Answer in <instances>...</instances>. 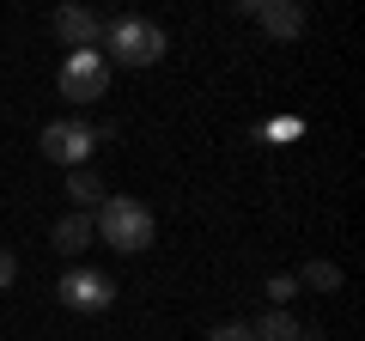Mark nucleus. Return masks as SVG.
<instances>
[{
	"mask_svg": "<svg viewBox=\"0 0 365 341\" xmlns=\"http://www.w3.org/2000/svg\"><path fill=\"white\" fill-rule=\"evenodd\" d=\"M49 31L67 43V55H79V49H98V43H104V19L91 13V6H55Z\"/></svg>",
	"mask_w": 365,
	"mask_h": 341,
	"instance_id": "423d86ee",
	"label": "nucleus"
},
{
	"mask_svg": "<svg viewBox=\"0 0 365 341\" xmlns=\"http://www.w3.org/2000/svg\"><path fill=\"white\" fill-rule=\"evenodd\" d=\"M104 61H116V67H153L158 55L170 49V37H165V25H153V19H134V13H122V19H110L104 25Z\"/></svg>",
	"mask_w": 365,
	"mask_h": 341,
	"instance_id": "f03ea898",
	"label": "nucleus"
},
{
	"mask_svg": "<svg viewBox=\"0 0 365 341\" xmlns=\"http://www.w3.org/2000/svg\"><path fill=\"white\" fill-rule=\"evenodd\" d=\"M244 13L256 19L262 31H274V37H299L304 31V6L299 0H244Z\"/></svg>",
	"mask_w": 365,
	"mask_h": 341,
	"instance_id": "0eeeda50",
	"label": "nucleus"
},
{
	"mask_svg": "<svg viewBox=\"0 0 365 341\" xmlns=\"http://www.w3.org/2000/svg\"><path fill=\"white\" fill-rule=\"evenodd\" d=\"M55 292H61V305H67V311H79V317H98V311L116 305V280L98 275V268H67Z\"/></svg>",
	"mask_w": 365,
	"mask_h": 341,
	"instance_id": "39448f33",
	"label": "nucleus"
},
{
	"mask_svg": "<svg viewBox=\"0 0 365 341\" xmlns=\"http://www.w3.org/2000/svg\"><path fill=\"white\" fill-rule=\"evenodd\" d=\"M207 341H256V335H250V323H220Z\"/></svg>",
	"mask_w": 365,
	"mask_h": 341,
	"instance_id": "4468645a",
	"label": "nucleus"
},
{
	"mask_svg": "<svg viewBox=\"0 0 365 341\" xmlns=\"http://www.w3.org/2000/svg\"><path fill=\"white\" fill-rule=\"evenodd\" d=\"M55 86H61L67 104H98V98L110 92V61L98 49H79V55H67V61H61Z\"/></svg>",
	"mask_w": 365,
	"mask_h": 341,
	"instance_id": "7ed1b4c3",
	"label": "nucleus"
},
{
	"mask_svg": "<svg viewBox=\"0 0 365 341\" xmlns=\"http://www.w3.org/2000/svg\"><path fill=\"white\" fill-rule=\"evenodd\" d=\"M91 146H98V134H91V122H79V116H61V122H49V128L37 134V153L55 158V165H67V170L86 165Z\"/></svg>",
	"mask_w": 365,
	"mask_h": 341,
	"instance_id": "20e7f679",
	"label": "nucleus"
},
{
	"mask_svg": "<svg viewBox=\"0 0 365 341\" xmlns=\"http://www.w3.org/2000/svg\"><path fill=\"white\" fill-rule=\"evenodd\" d=\"M13 280H19V256H13V250H6V244H0V292L13 287Z\"/></svg>",
	"mask_w": 365,
	"mask_h": 341,
	"instance_id": "ddd939ff",
	"label": "nucleus"
},
{
	"mask_svg": "<svg viewBox=\"0 0 365 341\" xmlns=\"http://www.w3.org/2000/svg\"><path fill=\"white\" fill-rule=\"evenodd\" d=\"M250 335H256V341H299L304 323H299V317H287V311H268L262 323H250Z\"/></svg>",
	"mask_w": 365,
	"mask_h": 341,
	"instance_id": "9d476101",
	"label": "nucleus"
},
{
	"mask_svg": "<svg viewBox=\"0 0 365 341\" xmlns=\"http://www.w3.org/2000/svg\"><path fill=\"white\" fill-rule=\"evenodd\" d=\"M67 201H73V213H86L91 201H104V183H98V170H67Z\"/></svg>",
	"mask_w": 365,
	"mask_h": 341,
	"instance_id": "1a4fd4ad",
	"label": "nucleus"
},
{
	"mask_svg": "<svg viewBox=\"0 0 365 341\" xmlns=\"http://www.w3.org/2000/svg\"><path fill=\"white\" fill-rule=\"evenodd\" d=\"M91 232L104 238L110 250H128V256H140V250H153L158 220H153V208H146V201H134V195H110V201H98V213H91Z\"/></svg>",
	"mask_w": 365,
	"mask_h": 341,
	"instance_id": "f257e3e1",
	"label": "nucleus"
},
{
	"mask_svg": "<svg viewBox=\"0 0 365 341\" xmlns=\"http://www.w3.org/2000/svg\"><path fill=\"white\" fill-rule=\"evenodd\" d=\"M91 238H98V232H91V213H67V220H55L49 244L61 250V256H79V250H86Z\"/></svg>",
	"mask_w": 365,
	"mask_h": 341,
	"instance_id": "6e6552de",
	"label": "nucleus"
},
{
	"mask_svg": "<svg viewBox=\"0 0 365 341\" xmlns=\"http://www.w3.org/2000/svg\"><path fill=\"white\" fill-rule=\"evenodd\" d=\"M292 280H304V287H317V292H335V287H341V268H335V263H304Z\"/></svg>",
	"mask_w": 365,
	"mask_h": 341,
	"instance_id": "9b49d317",
	"label": "nucleus"
},
{
	"mask_svg": "<svg viewBox=\"0 0 365 341\" xmlns=\"http://www.w3.org/2000/svg\"><path fill=\"white\" fill-rule=\"evenodd\" d=\"M292 292H299V280H292V275H274V280H268V299H274V311H287V299H292Z\"/></svg>",
	"mask_w": 365,
	"mask_h": 341,
	"instance_id": "f8f14e48",
	"label": "nucleus"
}]
</instances>
